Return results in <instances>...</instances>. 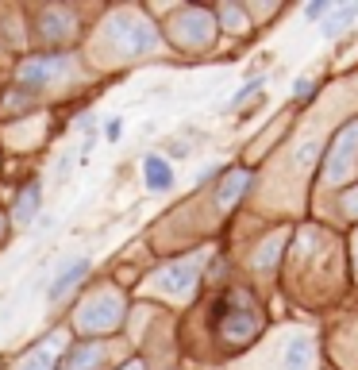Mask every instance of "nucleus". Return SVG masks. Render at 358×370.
<instances>
[{
	"mask_svg": "<svg viewBox=\"0 0 358 370\" xmlns=\"http://www.w3.org/2000/svg\"><path fill=\"white\" fill-rule=\"evenodd\" d=\"M216 331H220L227 343H235V347H243V343H251L254 336H258L262 328V316L258 309H254V301L247 297L243 290L235 293H223L220 301H216Z\"/></svg>",
	"mask_w": 358,
	"mask_h": 370,
	"instance_id": "f257e3e1",
	"label": "nucleus"
},
{
	"mask_svg": "<svg viewBox=\"0 0 358 370\" xmlns=\"http://www.w3.org/2000/svg\"><path fill=\"white\" fill-rule=\"evenodd\" d=\"M258 89H266V78H254V81H247V85H243L239 93H235V97H232V108L247 105V100H251L254 93H258Z\"/></svg>",
	"mask_w": 358,
	"mask_h": 370,
	"instance_id": "9d476101",
	"label": "nucleus"
},
{
	"mask_svg": "<svg viewBox=\"0 0 358 370\" xmlns=\"http://www.w3.org/2000/svg\"><path fill=\"white\" fill-rule=\"evenodd\" d=\"M120 135H124V120H120V116L104 120V139H108V143H120Z\"/></svg>",
	"mask_w": 358,
	"mask_h": 370,
	"instance_id": "f8f14e48",
	"label": "nucleus"
},
{
	"mask_svg": "<svg viewBox=\"0 0 358 370\" xmlns=\"http://www.w3.org/2000/svg\"><path fill=\"white\" fill-rule=\"evenodd\" d=\"M143 185L150 193H166L174 189V166L166 162L162 155H146L143 158Z\"/></svg>",
	"mask_w": 358,
	"mask_h": 370,
	"instance_id": "7ed1b4c3",
	"label": "nucleus"
},
{
	"mask_svg": "<svg viewBox=\"0 0 358 370\" xmlns=\"http://www.w3.org/2000/svg\"><path fill=\"white\" fill-rule=\"evenodd\" d=\"M293 93H297L300 100H309V97H312V81H309V78H300L297 85H293Z\"/></svg>",
	"mask_w": 358,
	"mask_h": 370,
	"instance_id": "ddd939ff",
	"label": "nucleus"
},
{
	"mask_svg": "<svg viewBox=\"0 0 358 370\" xmlns=\"http://www.w3.org/2000/svg\"><path fill=\"white\" fill-rule=\"evenodd\" d=\"M309 355H312V343L304 336H293L289 347H285V370H304L309 367Z\"/></svg>",
	"mask_w": 358,
	"mask_h": 370,
	"instance_id": "6e6552de",
	"label": "nucleus"
},
{
	"mask_svg": "<svg viewBox=\"0 0 358 370\" xmlns=\"http://www.w3.org/2000/svg\"><path fill=\"white\" fill-rule=\"evenodd\" d=\"M304 16H309V20H328V16H331V0H312L309 8H304Z\"/></svg>",
	"mask_w": 358,
	"mask_h": 370,
	"instance_id": "9b49d317",
	"label": "nucleus"
},
{
	"mask_svg": "<svg viewBox=\"0 0 358 370\" xmlns=\"http://www.w3.org/2000/svg\"><path fill=\"white\" fill-rule=\"evenodd\" d=\"M85 274H89V259H78V263H69L66 270L50 282V290H47V301H62L69 290H78L81 282H85Z\"/></svg>",
	"mask_w": 358,
	"mask_h": 370,
	"instance_id": "20e7f679",
	"label": "nucleus"
},
{
	"mask_svg": "<svg viewBox=\"0 0 358 370\" xmlns=\"http://www.w3.org/2000/svg\"><path fill=\"white\" fill-rule=\"evenodd\" d=\"M39 205H43V185H39V182H31V185H23V193L16 197V205H12V216H16L20 224H31V216L39 213Z\"/></svg>",
	"mask_w": 358,
	"mask_h": 370,
	"instance_id": "39448f33",
	"label": "nucleus"
},
{
	"mask_svg": "<svg viewBox=\"0 0 358 370\" xmlns=\"http://www.w3.org/2000/svg\"><path fill=\"white\" fill-rule=\"evenodd\" d=\"M247 182H251V174H247V170H232V174L223 177V185H220V197H216V201H220V208H232L235 201L243 197V189H247Z\"/></svg>",
	"mask_w": 358,
	"mask_h": 370,
	"instance_id": "423d86ee",
	"label": "nucleus"
},
{
	"mask_svg": "<svg viewBox=\"0 0 358 370\" xmlns=\"http://www.w3.org/2000/svg\"><path fill=\"white\" fill-rule=\"evenodd\" d=\"M97 359H100V347H93V343H89V347H81L78 355H74V362H69V370H89V367H93Z\"/></svg>",
	"mask_w": 358,
	"mask_h": 370,
	"instance_id": "1a4fd4ad",
	"label": "nucleus"
},
{
	"mask_svg": "<svg viewBox=\"0 0 358 370\" xmlns=\"http://www.w3.org/2000/svg\"><path fill=\"white\" fill-rule=\"evenodd\" d=\"M355 20H358V4H347V8H331V16L324 20V39H335V35H343V31H347Z\"/></svg>",
	"mask_w": 358,
	"mask_h": 370,
	"instance_id": "0eeeda50",
	"label": "nucleus"
},
{
	"mask_svg": "<svg viewBox=\"0 0 358 370\" xmlns=\"http://www.w3.org/2000/svg\"><path fill=\"white\" fill-rule=\"evenodd\" d=\"M62 74H66V58L54 54V58H27L16 78H20V85H27V89H47V85H54Z\"/></svg>",
	"mask_w": 358,
	"mask_h": 370,
	"instance_id": "f03ea898",
	"label": "nucleus"
}]
</instances>
